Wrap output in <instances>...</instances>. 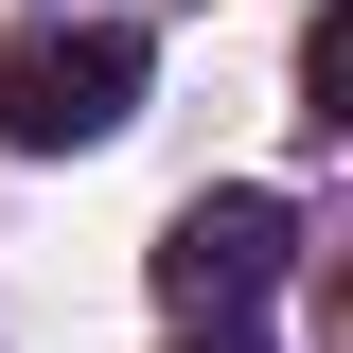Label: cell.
<instances>
[{
  "label": "cell",
  "mask_w": 353,
  "mask_h": 353,
  "mask_svg": "<svg viewBox=\"0 0 353 353\" xmlns=\"http://www.w3.org/2000/svg\"><path fill=\"white\" fill-rule=\"evenodd\" d=\"M124 106H141V36L124 18L0 36V141H18V159H88V141H124Z\"/></svg>",
  "instance_id": "obj_1"
},
{
  "label": "cell",
  "mask_w": 353,
  "mask_h": 353,
  "mask_svg": "<svg viewBox=\"0 0 353 353\" xmlns=\"http://www.w3.org/2000/svg\"><path fill=\"white\" fill-rule=\"evenodd\" d=\"M283 248H301L283 194H194V212L159 230V301H176V318H248L265 283H283Z\"/></svg>",
  "instance_id": "obj_2"
},
{
  "label": "cell",
  "mask_w": 353,
  "mask_h": 353,
  "mask_svg": "<svg viewBox=\"0 0 353 353\" xmlns=\"http://www.w3.org/2000/svg\"><path fill=\"white\" fill-rule=\"evenodd\" d=\"M301 124H318V141H353V18H336V0L301 18Z\"/></svg>",
  "instance_id": "obj_3"
},
{
  "label": "cell",
  "mask_w": 353,
  "mask_h": 353,
  "mask_svg": "<svg viewBox=\"0 0 353 353\" xmlns=\"http://www.w3.org/2000/svg\"><path fill=\"white\" fill-rule=\"evenodd\" d=\"M176 353H265V336H248V318H212V336H176Z\"/></svg>",
  "instance_id": "obj_4"
}]
</instances>
